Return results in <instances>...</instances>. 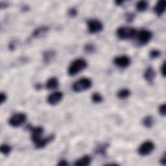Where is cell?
Segmentation results:
<instances>
[{
    "label": "cell",
    "instance_id": "6da1fadb",
    "mask_svg": "<svg viewBox=\"0 0 166 166\" xmlns=\"http://www.w3.org/2000/svg\"><path fill=\"white\" fill-rule=\"evenodd\" d=\"M31 138L37 149H42L55 139V135L51 134L48 137L43 138L42 135L44 133V128L41 127H30Z\"/></svg>",
    "mask_w": 166,
    "mask_h": 166
},
{
    "label": "cell",
    "instance_id": "7a4b0ae2",
    "mask_svg": "<svg viewBox=\"0 0 166 166\" xmlns=\"http://www.w3.org/2000/svg\"><path fill=\"white\" fill-rule=\"evenodd\" d=\"M87 62L82 59H76L70 64L68 68V74L70 76H75L79 74L80 72L86 69L87 67Z\"/></svg>",
    "mask_w": 166,
    "mask_h": 166
},
{
    "label": "cell",
    "instance_id": "3957f363",
    "mask_svg": "<svg viewBox=\"0 0 166 166\" xmlns=\"http://www.w3.org/2000/svg\"><path fill=\"white\" fill-rule=\"evenodd\" d=\"M92 82L88 78H82L77 81L73 85V90L75 92H81L87 90L92 87Z\"/></svg>",
    "mask_w": 166,
    "mask_h": 166
},
{
    "label": "cell",
    "instance_id": "277c9868",
    "mask_svg": "<svg viewBox=\"0 0 166 166\" xmlns=\"http://www.w3.org/2000/svg\"><path fill=\"white\" fill-rule=\"evenodd\" d=\"M116 34L121 40H128L132 38L136 34V30L131 27H121L117 29Z\"/></svg>",
    "mask_w": 166,
    "mask_h": 166
},
{
    "label": "cell",
    "instance_id": "5b68a950",
    "mask_svg": "<svg viewBox=\"0 0 166 166\" xmlns=\"http://www.w3.org/2000/svg\"><path fill=\"white\" fill-rule=\"evenodd\" d=\"M27 116L23 113H17L10 117L9 119V123L13 127H18L25 122Z\"/></svg>",
    "mask_w": 166,
    "mask_h": 166
},
{
    "label": "cell",
    "instance_id": "8992f818",
    "mask_svg": "<svg viewBox=\"0 0 166 166\" xmlns=\"http://www.w3.org/2000/svg\"><path fill=\"white\" fill-rule=\"evenodd\" d=\"M154 144L151 141H147L143 143L138 150V154L143 157L147 156L151 153L154 149Z\"/></svg>",
    "mask_w": 166,
    "mask_h": 166
},
{
    "label": "cell",
    "instance_id": "52a82bcc",
    "mask_svg": "<svg viewBox=\"0 0 166 166\" xmlns=\"http://www.w3.org/2000/svg\"><path fill=\"white\" fill-rule=\"evenodd\" d=\"M88 28L90 33L96 34L103 31V25L97 20H90L88 22Z\"/></svg>",
    "mask_w": 166,
    "mask_h": 166
},
{
    "label": "cell",
    "instance_id": "ba28073f",
    "mask_svg": "<svg viewBox=\"0 0 166 166\" xmlns=\"http://www.w3.org/2000/svg\"><path fill=\"white\" fill-rule=\"evenodd\" d=\"M153 37V34L150 31L148 30H142L138 34V40L139 42L142 44L145 45L148 44L150 40Z\"/></svg>",
    "mask_w": 166,
    "mask_h": 166
},
{
    "label": "cell",
    "instance_id": "9c48e42d",
    "mask_svg": "<svg viewBox=\"0 0 166 166\" xmlns=\"http://www.w3.org/2000/svg\"><path fill=\"white\" fill-rule=\"evenodd\" d=\"M115 65L120 68H126L131 64V59L128 56L122 55L117 56L114 60Z\"/></svg>",
    "mask_w": 166,
    "mask_h": 166
},
{
    "label": "cell",
    "instance_id": "30bf717a",
    "mask_svg": "<svg viewBox=\"0 0 166 166\" xmlns=\"http://www.w3.org/2000/svg\"><path fill=\"white\" fill-rule=\"evenodd\" d=\"M63 98V93L60 92H56L50 94L48 97V103L50 105L54 106L59 104Z\"/></svg>",
    "mask_w": 166,
    "mask_h": 166
},
{
    "label": "cell",
    "instance_id": "8fae6325",
    "mask_svg": "<svg viewBox=\"0 0 166 166\" xmlns=\"http://www.w3.org/2000/svg\"><path fill=\"white\" fill-rule=\"evenodd\" d=\"M166 8V2L165 0H160L158 1L157 3L155 5L154 10L155 14H157L158 16H161L165 13Z\"/></svg>",
    "mask_w": 166,
    "mask_h": 166
},
{
    "label": "cell",
    "instance_id": "7c38bea8",
    "mask_svg": "<svg viewBox=\"0 0 166 166\" xmlns=\"http://www.w3.org/2000/svg\"><path fill=\"white\" fill-rule=\"evenodd\" d=\"M156 77V72L151 67H149L144 73V78L149 83H153Z\"/></svg>",
    "mask_w": 166,
    "mask_h": 166
},
{
    "label": "cell",
    "instance_id": "4fadbf2b",
    "mask_svg": "<svg viewBox=\"0 0 166 166\" xmlns=\"http://www.w3.org/2000/svg\"><path fill=\"white\" fill-rule=\"evenodd\" d=\"M59 86V82L56 77H51L47 81L45 87L48 90L56 89Z\"/></svg>",
    "mask_w": 166,
    "mask_h": 166
},
{
    "label": "cell",
    "instance_id": "5bb4252c",
    "mask_svg": "<svg viewBox=\"0 0 166 166\" xmlns=\"http://www.w3.org/2000/svg\"><path fill=\"white\" fill-rule=\"evenodd\" d=\"M49 27H45V26H44V27H38L36 29H35L33 33L32 34L33 37L34 38H40L42 37V36H44L49 31Z\"/></svg>",
    "mask_w": 166,
    "mask_h": 166
},
{
    "label": "cell",
    "instance_id": "9a60e30c",
    "mask_svg": "<svg viewBox=\"0 0 166 166\" xmlns=\"http://www.w3.org/2000/svg\"><path fill=\"white\" fill-rule=\"evenodd\" d=\"M92 162V158L90 156L85 155L84 157H82L80 159L77 160L75 163L74 164L75 165L77 166H87L90 165Z\"/></svg>",
    "mask_w": 166,
    "mask_h": 166
},
{
    "label": "cell",
    "instance_id": "2e32d148",
    "mask_svg": "<svg viewBox=\"0 0 166 166\" xmlns=\"http://www.w3.org/2000/svg\"><path fill=\"white\" fill-rule=\"evenodd\" d=\"M55 56V53L53 51H47L45 52L43 55L44 62L46 64H48L51 60H53Z\"/></svg>",
    "mask_w": 166,
    "mask_h": 166
},
{
    "label": "cell",
    "instance_id": "e0dca14e",
    "mask_svg": "<svg viewBox=\"0 0 166 166\" xmlns=\"http://www.w3.org/2000/svg\"><path fill=\"white\" fill-rule=\"evenodd\" d=\"M142 123L144 125V127H145L147 128H150L153 126L154 119L152 116H147L143 119Z\"/></svg>",
    "mask_w": 166,
    "mask_h": 166
},
{
    "label": "cell",
    "instance_id": "ac0fdd59",
    "mask_svg": "<svg viewBox=\"0 0 166 166\" xmlns=\"http://www.w3.org/2000/svg\"><path fill=\"white\" fill-rule=\"evenodd\" d=\"M149 7V4L147 1H139L136 4V9L139 12L145 11Z\"/></svg>",
    "mask_w": 166,
    "mask_h": 166
},
{
    "label": "cell",
    "instance_id": "d6986e66",
    "mask_svg": "<svg viewBox=\"0 0 166 166\" xmlns=\"http://www.w3.org/2000/svg\"><path fill=\"white\" fill-rule=\"evenodd\" d=\"M130 96H131V91L128 89H122L119 91L117 94V97L119 99H127Z\"/></svg>",
    "mask_w": 166,
    "mask_h": 166
},
{
    "label": "cell",
    "instance_id": "ffe728a7",
    "mask_svg": "<svg viewBox=\"0 0 166 166\" xmlns=\"http://www.w3.org/2000/svg\"><path fill=\"white\" fill-rule=\"evenodd\" d=\"M11 150H12L11 147L7 144L2 145L1 147H0V151H1V153L3 154L5 156L9 155L10 153V152H11Z\"/></svg>",
    "mask_w": 166,
    "mask_h": 166
},
{
    "label": "cell",
    "instance_id": "44dd1931",
    "mask_svg": "<svg viewBox=\"0 0 166 166\" xmlns=\"http://www.w3.org/2000/svg\"><path fill=\"white\" fill-rule=\"evenodd\" d=\"M92 100L93 103H100L103 101V98L100 93H93L92 96Z\"/></svg>",
    "mask_w": 166,
    "mask_h": 166
},
{
    "label": "cell",
    "instance_id": "7402d4cb",
    "mask_svg": "<svg viewBox=\"0 0 166 166\" xmlns=\"http://www.w3.org/2000/svg\"><path fill=\"white\" fill-rule=\"evenodd\" d=\"M85 51L86 52V53L90 54L93 53V52H95L96 51V46L92 44H87L85 46Z\"/></svg>",
    "mask_w": 166,
    "mask_h": 166
},
{
    "label": "cell",
    "instance_id": "603a6c76",
    "mask_svg": "<svg viewBox=\"0 0 166 166\" xmlns=\"http://www.w3.org/2000/svg\"><path fill=\"white\" fill-rule=\"evenodd\" d=\"M160 55V51L157 49H153L151 51H150V59H157Z\"/></svg>",
    "mask_w": 166,
    "mask_h": 166
},
{
    "label": "cell",
    "instance_id": "cb8c5ba5",
    "mask_svg": "<svg viewBox=\"0 0 166 166\" xmlns=\"http://www.w3.org/2000/svg\"><path fill=\"white\" fill-rule=\"evenodd\" d=\"M104 146H101L100 147H98L96 150V153L97 154H100L102 155H105L106 154V150L107 146H106V145H103Z\"/></svg>",
    "mask_w": 166,
    "mask_h": 166
},
{
    "label": "cell",
    "instance_id": "d4e9b609",
    "mask_svg": "<svg viewBox=\"0 0 166 166\" xmlns=\"http://www.w3.org/2000/svg\"><path fill=\"white\" fill-rule=\"evenodd\" d=\"M158 111L161 116H165L166 114V106L165 104H163V105H160L158 108Z\"/></svg>",
    "mask_w": 166,
    "mask_h": 166
},
{
    "label": "cell",
    "instance_id": "484cf974",
    "mask_svg": "<svg viewBox=\"0 0 166 166\" xmlns=\"http://www.w3.org/2000/svg\"><path fill=\"white\" fill-rule=\"evenodd\" d=\"M134 18H135V16L132 13H128L126 15V20L128 22H132L134 20Z\"/></svg>",
    "mask_w": 166,
    "mask_h": 166
},
{
    "label": "cell",
    "instance_id": "4316f807",
    "mask_svg": "<svg viewBox=\"0 0 166 166\" xmlns=\"http://www.w3.org/2000/svg\"><path fill=\"white\" fill-rule=\"evenodd\" d=\"M68 14L71 17H75L77 16V10L74 8H71L69 10V11H68Z\"/></svg>",
    "mask_w": 166,
    "mask_h": 166
},
{
    "label": "cell",
    "instance_id": "83f0119b",
    "mask_svg": "<svg viewBox=\"0 0 166 166\" xmlns=\"http://www.w3.org/2000/svg\"><path fill=\"white\" fill-rule=\"evenodd\" d=\"M0 99H1V103H4L7 100V96L3 93H2L1 95H0Z\"/></svg>",
    "mask_w": 166,
    "mask_h": 166
},
{
    "label": "cell",
    "instance_id": "f1b7e54d",
    "mask_svg": "<svg viewBox=\"0 0 166 166\" xmlns=\"http://www.w3.org/2000/svg\"><path fill=\"white\" fill-rule=\"evenodd\" d=\"M59 165H60V166H66V165H68V163H67V162L66 160H60L59 163L58 164Z\"/></svg>",
    "mask_w": 166,
    "mask_h": 166
},
{
    "label": "cell",
    "instance_id": "f546056e",
    "mask_svg": "<svg viewBox=\"0 0 166 166\" xmlns=\"http://www.w3.org/2000/svg\"><path fill=\"white\" fill-rule=\"evenodd\" d=\"M165 62L162 64V66H161V68H160V71H161V74H162V75L164 77H165Z\"/></svg>",
    "mask_w": 166,
    "mask_h": 166
},
{
    "label": "cell",
    "instance_id": "4dcf8cb0",
    "mask_svg": "<svg viewBox=\"0 0 166 166\" xmlns=\"http://www.w3.org/2000/svg\"><path fill=\"white\" fill-rule=\"evenodd\" d=\"M160 163H161V164H162L164 165H165V154H164L163 155V157L162 158H161Z\"/></svg>",
    "mask_w": 166,
    "mask_h": 166
},
{
    "label": "cell",
    "instance_id": "1f68e13d",
    "mask_svg": "<svg viewBox=\"0 0 166 166\" xmlns=\"http://www.w3.org/2000/svg\"><path fill=\"white\" fill-rule=\"evenodd\" d=\"M116 3L117 4V5H119H119H121L123 3V2H116Z\"/></svg>",
    "mask_w": 166,
    "mask_h": 166
}]
</instances>
